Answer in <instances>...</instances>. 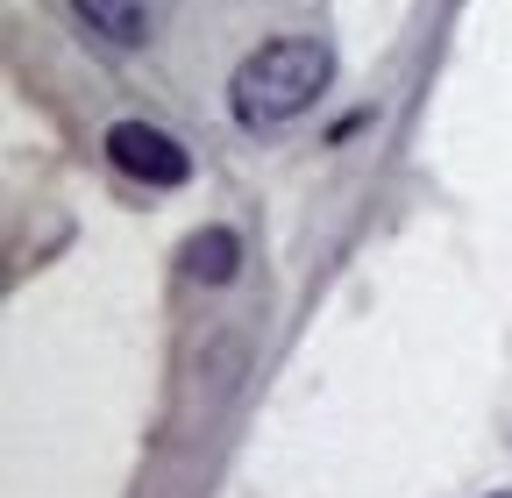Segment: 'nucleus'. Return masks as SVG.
I'll return each instance as SVG.
<instances>
[{"instance_id":"f257e3e1","label":"nucleus","mask_w":512,"mask_h":498,"mask_svg":"<svg viewBox=\"0 0 512 498\" xmlns=\"http://www.w3.org/2000/svg\"><path fill=\"white\" fill-rule=\"evenodd\" d=\"M335 79V57L328 43H313V36H278L264 50H249L235 79H228V107L242 129H285V121H299L320 93H328Z\"/></svg>"},{"instance_id":"f03ea898","label":"nucleus","mask_w":512,"mask_h":498,"mask_svg":"<svg viewBox=\"0 0 512 498\" xmlns=\"http://www.w3.org/2000/svg\"><path fill=\"white\" fill-rule=\"evenodd\" d=\"M107 157H114V171L157 185V193L192 178V150L171 129H150V121H114V129H107Z\"/></svg>"},{"instance_id":"7ed1b4c3","label":"nucleus","mask_w":512,"mask_h":498,"mask_svg":"<svg viewBox=\"0 0 512 498\" xmlns=\"http://www.w3.org/2000/svg\"><path fill=\"white\" fill-rule=\"evenodd\" d=\"M235 264H242L235 228H200V235L185 242V278H200V285H228Z\"/></svg>"},{"instance_id":"20e7f679","label":"nucleus","mask_w":512,"mask_h":498,"mask_svg":"<svg viewBox=\"0 0 512 498\" xmlns=\"http://www.w3.org/2000/svg\"><path fill=\"white\" fill-rule=\"evenodd\" d=\"M72 15L93 29V36H107V43H143V0H72Z\"/></svg>"}]
</instances>
